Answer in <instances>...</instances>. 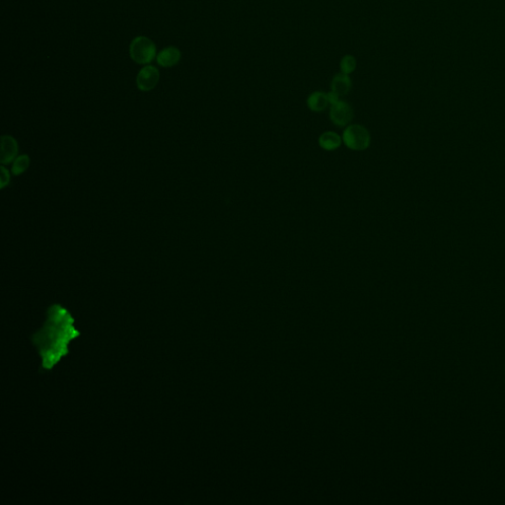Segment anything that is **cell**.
<instances>
[{"label": "cell", "mask_w": 505, "mask_h": 505, "mask_svg": "<svg viewBox=\"0 0 505 505\" xmlns=\"http://www.w3.org/2000/svg\"><path fill=\"white\" fill-rule=\"evenodd\" d=\"M30 165V158L27 155H22L16 158L14 161L13 168H12V173L16 176L20 174L24 173L28 169Z\"/></svg>", "instance_id": "cell-12"}, {"label": "cell", "mask_w": 505, "mask_h": 505, "mask_svg": "<svg viewBox=\"0 0 505 505\" xmlns=\"http://www.w3.org/2000/svg\"><path fill=\"white\" fill-rule=\"evenodd\" d=\"M18 152V145L12 136L5 135L1 138V163L8 164L12 162Z\"/></svg>", "instance_id": "cell-6"}, {"label": "cell", "mask_w": 505, "mask_h": 505, "mask_svg": "<svg viewBox=\"0 0 505 505\" xmlns=\"http://www.w3.org/2000/svg\"><path fill=\"white\" fill-rule=\"evenodd\" d=\"M159 81V71L156 67L148 66L142 68L136 78L137 87L141 91L152 90Z\"/></svg>", "instance_id": "cell-5"}, {"label": "cell", "mask_w": 505, "mask_h": 505, "mask_svg": "<svg viewBox=\"0 0 505 505\" xmlns=\"http://www.w3.org/2000/svg\"><path fill=\"white\" fill-rule=\"evenodd\" d=\"M327 94H328V100H329V103H330V105H331V106H332V105H335L336 103H339V102L341 101V100H340V97H341V96H340L339 94L333 92L332 90H331L329 93Z\"/></svg>", "instance_id": "cell-14"}, {"label": "cell", "mask_w": 505, "mask_h": 505, "mask_svg": "<svg viewBox=\"0 0 505 505\" xmlns=\"http://www.w3.org/2000/svg\"><path fill=\"white\" fill-rule=\"evenodd\" d=\"M74 318L66 307L53 304L47 311L43 328L32 335V343L41 359V369L51 371L69 354L68 344L80 336L74 327Z\"/></svg>", "instance_id": "cell-1"}, {"label": "cell", "mask_w": 505, "mask_h": 505, "mask_svg": "<svg viewBox=\"0 0 505 505\" xmlns=\"http://www.w3.org/2000/svg\"><path fill=\"white\" fill-rule=\"evenodd\" d=\"M319 146L326 151H333L342 146L343 137L334 132H325L318 139Z\"/></svg>", "instance_id": "cell-9"}, {"label": "cell", "mask_w": 505, "mask_h": 505, "mask_svg": "<svg viewBox=\"0 0 505 505\" xmlns=\"http://www.w3.org/2000/svg\"><path fill=\"white\" fill-rule=\"evenodd\" d=\"M356 67H357V60L353 55L346 54L342 57L341 62H340L341 72L349 75L352 72H354V70L356 69Z\"/></svg>", "instance_id": "cell-11"}, {"label": "cell", "mask_w": 505, "mask_h": 505, "mask_svg": "<svg viewBox=\"0 0 505 505\" xmlns=\"http://www.w3.org/2000/svg\"><path fill=\"white\" fill-rule=\"evenodd\" d=\"M181 59V52L175 48L169 47L161 51L157 55V62L163 67H171L176 66Z\"/></svg>", "instance_id": "cell-10"}, {"label": "cell", "mask_w": 505, "mask_h": 505, "mask_svg": "<svg viewBox=\"0 0 505 505\" xmlns=\"http://www.w3.org/2000/svg\"><path fill=\"white\" fill-rule=\"evenodd\" d=\"M353 109L347 102L340 101L330 109V119L339 128H345L353 120Z\"/></svg>", "instance_id": "cell-4"}, {"label": "cell", "mask_w": 505, "mask_h": 505, "mask_svg": "<svg viewBox=\"0 0 505 505\" xmlns=\"http://www.w3.org/2000/svg\"><path fill=\"white\" fill-rule=\"evenodd\" d=\"M329 105L328 94L322 91H315L310 94L307 98V106L310 111L314 113L324 112Z\"/></svg>", "instance_id": "cell-7"}, {"label": "cell", "mask_w": 505, "mask_h": 505, "mask_svg": "<svg viewBox=\"0 0 505 505\" xmlns=\"http://www.w3.org/2000/svg\"><path fill=\"white\" fill-rule=\"evenodd\" d=\"M343 142L348 149L354 151H363L371 144V135L369 131L361 124H349L343 133Z\"/></svg>", "instance_id": "cell-2"}, {"label": "cell", "mask_w": 505, "mask_h": 505, "mask_svg": "<svg viewBox=\"0 0 505 505\" xmlns=\"http://www.w3.org/2000/svg\"><path fill=\"white\" fill-rule=\"evenodd\" d=\"M352 87V82L349 75L343 72L335 74L331 82V90L340 96H346L349 93Z\"/></svg>", "instance_id": "cell-8"}, {"label": "cell", "mask_w": 505, "mask_h": 505, "mask_svg": "<svg viewBox=\"0 0 505 505\" xmlns=\"http://www.w3.org/2000/svg\"><path fill=\"white\" fill-rule=\"evenodd\" d=\"M130 53L135 62L146 65L154 59L156 55V47L154 43L146 37H137L132 41Z\"/></svg>", "instance_id": "cell-3"}, {"label": "cell", "mask_w": 505, "mask_h": 505, "mask_svg": "<svg viewBox=\"0 0 505 505\" xmlns=\"http://www.w3.org/2000/svg\"><path fill=\"white\" fill-rule=\"evenodd\" d=\"M10 181V175L9 172L5 168H1V187L3 188L6 186Z\"/></svg>", "instance_id": "cell-13"}]
</instances>
